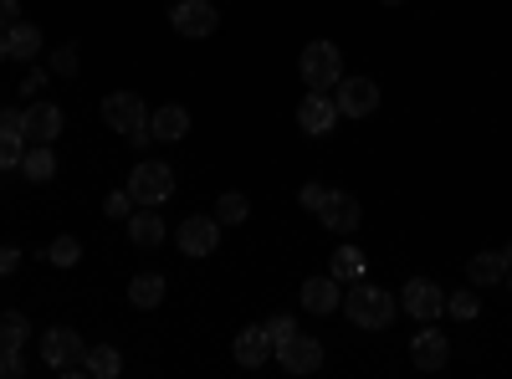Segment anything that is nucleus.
I'll use <instances>...</instances> for the list:
<instances>
[{
  "label": "nucleus",
  "mask_w": 512,
  "mask_h": 379,
  "mask_svg": "<svg viewBox=\"0 0 512 379\" xmlns=\"http://www.w3.org/2000/svg\"><path fill=\"white\" fill-rule=\"evenodd\" d=\"M344 313H349V323H359V328H390V318L400 313V298H390L384 287H374V282H354L349 287V298H344Z\"/></svg>",
  "instance_id": "obj_1"
},
{
  "label": "nucleus",
  "mask_w": 512,
  "mask_h": 379,
  "mask_svg": "<svg viewBox=\"0 0 512 379\" xmlns=\"http://www.w3.org/2000/svg\"><path fill=\"white\" fill-rule=\"evenodd\" d=\"M103 123H108L113 134H123L128 144H154V134H149V108H144L139 93H108V98H103Z\"/></svg>",
  "instance_id": "obj_2"
},
{
  "label": "nucleus",
  "mask_w": 512,
  "mask_h": 379,
  "mask_svg": "<svg viewBox=\"0 0 512 379\" xmlns=\"http://www.w3.org/2000/svg\"><path fill=\"white\" fill-rule=\"evenodd\" d=\"M297 67H303V82L313 93H328L344 82V52L333 47V41H308L303 57H297Z\"/></svg>",
  "instance_id": "obj_3"
},
{
  "label": "nucleus",
  "mask_w": 512,
  "mask_h": 379,
  "mask_svg": "<svg viewBox=\"0 0 512 379\" xmlns=\"http://www.w3.org/2000/svg\"><path fill=\"white\" fill-rule=\"evenodd\" d=\"M128 195H134L139 205H159L175 195V170H169L164 159H144L134 164V175H128Z\"/></svg>",
  "instance_id": "obj_4"
},
{
  "label": "nucleus",
  "mask_w": 512,
  "mask_h": 379,
  "mask_svg": "<svg viewBox=\"0 0 512 379\" xmlns=\"http://www.w3.org/2000/svg\"><path fill=\"white\" fill-rule=\"evenodd\" d=\"M82 339H77V328H47L41 333V359H47V369L57 374H88L82 369Z\"/></svg>",
  "instance_id": "obj_5"
},
{
  "label": "nucleus",
  "mask_w": 512,
  "mask_h": 379,
  "mask_svg": "<svg viewBox=\"0 0 512 379\" xmlns=\"http://www.w3.org/2000/svg\"><path fill=\"white\" fill-rule=\"evenodd\" d=\"M272 354L282 359L287 374H318L323 369V344L308 339V333H287L282 344H272Z\"/></svg>",
  "instance_id": "obj_6"
},
{
  "label": "nucleus",
  "mask_w": 512,
  "mask_h": 379,
  "mask_svg": "<svg viewBox=\"0 0 512 379\" xmlns=\"http://www.w3.org/2000/svg\"><path fill=\"white\" fill-rule=\"evenodd\" d=\"M169 26H175L180 36H190V41H205V36H216L221 16H216L210 0H180V6L169 11Z\"/></svg>",
  "instance_id": "obj_7"
},
{
  "label": "nucleus",
  "mask_w": 512,
  "mask_h": 379,
  "mask_svg": "<svg viewBox=\"0 0 512 379\" xmlns=\"http://www.w3.org/2000/svg\"><path fill=\"white\" fill-rule=\"evenodd\" d=\"M400 308H405L410 318H420V323H431V318L446 313V292H441L431 277H410L405 292H400Z\"/></svg>",
  "instance_id": "obj_8"
},
{
  "label": "nucleus",
  "mask_w": 512,
  "mask_h": 379,
  "mask_svg": "<svg viewBox=\"0 0 512 379\" xmlns=\"http://www.w3.org/2000/svg\"><path fill=\"white\" fill-rule=\"evenodd\" d=\"M175 246L185 251V257H216V246H221V221H210V216H190V221H180V231H175Z\"/></svg>",
  "instance_id": "obj_9"
},
{
  "label": "nucleus",
  "mask_w": 512,
  "mask_h": 379,
  "mask_svg": "<svg viewBox=\"0 0 512 379\" xmlns=\"http://www.w3.org/2000/svg\"><path fill=\"white\" fill-rule=\"evenodd\" d=\"M333 108L344 113V118H369L379 108V82L374 77H344V82H338Z\"/></svg>",
  "instance_id": "obj_10"
},
{
  "label": "nucleus",
  "mask_w": 512,
  "mask_h": 379,
  "mask_svg": "<svg viewBox=\"0 0 512 379\" xmlns=\"http://www.w3.org/2000/svg\"><path fill=\"white\" fill-rule=\"evenodd\" d=\"M318 221H323L328 231H338V236L359 231V200H354L349 190H328L323 205H318Z\"/></svg>",
  "instance_id": "obj_11"
},
{
  "label": "nucleus",
  "mask_w": 512,
  "mask_h": 379,
  "mask_svg": "<svg viewBox=\"0 0 512 379\" xmlns=\"http://www.w3.org/2000/svg\"><path fill=\"white\" fill-rule=\"evenodd\" d=\"M410 359H415V369L436 374V369L451 364V339H446V333H436V328H420L415 339H410Z\"/></svg>",
  "instance_id": "obj_12"
},
{
  "label": "nucleus",
  "mask_w": 512,
  "mask_h": 379,
  "mask_svg": "<svg viewBox=\"0 0 512 379\" xmlns=\"http://www.w3.org/2000/svg\"><path fill=\"white\" fill-rule=\"evenodd\" d=\"M338 123V108H333V98H323V93H308L303 103H297V129L303 134H313V139H323L328 129Z\"/></svg>",
  "instance_id": "obj_13"
},
{
  "label": "nucleus",
  "mask_w": 512,
  "mask_h": 379,
  "mask_svg": "<svg viewBox=\"0 0 512 379\" xmlns=\"http://www.w3.org/2000/svg\"><path fill=\"white\" fill-rule=\"evenodd\" d=\"M21 134H26L31 144H52V139L62 134V108H57V103H31L26 118H21Z\"/></svg>",
  "instance_id": "obj_14"
},
{
  "label": "nucleus",
  "mask_w": 512,
  "mask_h": 379,
  "mask_svg": "<svg viewBox=\"0 0 512 379\" xmlns=\"http://www.w3.org/2000/svg\"><path fill=\"white\" fill-rule=\"evenodd\" d=\"M149 134H154V144H180V139L190 134V113H185L180 103L154 108V113H149Z\"/></svg>",
  "instance_id": "obj_15"
},
{
  "label": "nucleus",
  "mask_w": 512,
  "mask_h": 379,
  "mask_svg": "<svg viewBox=\"0 0 512 379\" xmlns=\"http://www.w3.org/2000/svg\"><path fill=\"white\" fill-rule=\"evenodd\" d=\"M231 354H236V364H241V369H262V364H267V354H272V339H267V328H262V323L241 328V333H236V349H231Z\"/></svg>",
  "instance_id": "obj_16"
},
{
  "label": "nucleus",
  "mask_w": 512,
  "mask_h": 379,
  "mask_svg": "<svg viewBox=\"0 0 512 379\" xmlns=\"http://www.w3.org/2000/svg\"><path fill=\"white\" fill-rule=\"evenodd\" d=\"M338 303H344V292H338V277H333V272L303 282V308H308V313H333Z\"/></svg>",
  "instance_id": "obj_17"
},
{
  "label": "nucleus",
  "mask_w": 512,
  "mask_h": 379,
  "mask_svg": "<svg viewBox=\"0 0 512 379\" xmlns=\"http://www.w3.org/2000/svg\"><path fill=\"white\" fill-rule=\"evenodd\" d=\"M128 241H134L139 251H154V246H164V221L154 216V205H144L139 216H128Z\"/></svg>",
  "instance_id": "obj_18"
},
{
  "label": "nucleus",
  "mask_w": 512,
  "mask_h": 379,
  "mask_svg": "<svg viewBox=\"0 0 512 379\" xmlns=\"http://www.w3.org/2000/svg\"><path fill=\"white\" fill-rule=\"evenodd\" d=\"M21 175L26 180H52L57 175V154H52V144H26V154H21Z\"/></svg>",
  "instance_id": "obj_19"
},
{
  "label": "nucleus",
  "mask_w": 512,
  "mask_h": 379,
  "mask_svg": "<svg viewBox=\"0 0 512 379\" xmlns=\"http://www.w3.org/2000/svg\"><path fill=\"white\" fill-rule=\"evenodd\" d=\"M128 303H134V308H159L164 303V277L159 272H139L134 282H128Z\"/></svg>",
  "instance_id": "obj_20"
},
{
  "label": "nucleus",
  "mask_w": 512,
  "mask_h": 379,
  "mask_svg": "<svg viewBox=\"0 0 512 379\" xmlns=\"http://www.w3.org/2000/svg\"><path fill=\"white\" fill-rule=\"evenodd\" d=\"M502 272H507V257H502V251H477V257L466 262V277H472L477 287H492V282H502Z\"/></svg>",
  "instance_id": "obj_21"
},
{
  "label": "nucleus",
  "mask_w": 512,
  "mask_h": 379,
  "mask_svg": "<svg viewBox=\"0 0 512 379\" xmlns=\"http://www.w3.org/2000/svg\"><path fill=\"white\" fill-rule=\"evenodd\" d=\"M6 47H11V57H16V62H31V57L41 52V26L16 21V26L6 31Z\"/></svg>",
  "instance_id": "obj_22"
},
{
  "label": "nucleus",
  "mask_w": 512,
  "mask_h": 379,
  "mask_svg": "<svg viewBox=\"0 0 512 379\" xmlns=\"http://www.w3.org/2000/svg\"><path fill=\"white\" fill-rule=\"evenodd\" d=\"M82 369H88V374H98V379H113V374L123 369V354H118L113 344H93L88 354H82Z\"/></svg>",
  "instance_id": "obj_23"
},
{
  "label": "nucleus",
  "mask_w": 512,
  "mask_h": 379,
  "mask_svg": "<svg viewBox=\"0 0 512 379\" xmlns=\"http://www.w3.org/2000/svg\"><path fill=\"white\" fill-rule=\"evenodd\" d=\"M26 339H31V323H26V313H0V354L21 349Z\"/></svg>",
  "instance_id": "obj_24"
},
{
  "label": "nucleus",
  "mask_w": 512,
  "mask_h": 379,
  "mask_svg": "<svg viewBox=\"0 0 512 379\" xmlns=\"http://www.w3.org/2000/svg\"><path fill=\"white\" fill-rule=\"evenodd\" d=\"M333 277L338 282H359L364 277V251L359 246H338L333 251Z\"/></svg>",
  "instance_id": "obj_25"
},
{
  "label": "nucleus",
  "mask_w": 512,
  "mask_h": 379,
  "mask_svg": "<svg viewBox=\"0 0 512 379\" xmlns=\"http://www.w3.org/2000/svg\"><path fill=\"white\" fill-rule=\"evenodd\" d=\"M246 216H251V200H246L241 190H226V195L216 200V221H221V226H241Z\"/></svg>",
  "instance_id": "obj_26"
},
{
  "label": "nucleus",
  "mask_w": 512,
  "mask_h": 379,
  "mask_svg": "<svg viewBox=\"0 0 512 379\" xmlns=\"http://www.w3.org/2000/svg\"><path fill=\"white\" fill-rule=\"evenodd\" d=\"M52 267H77L82 262V241L77 236H57V241H47V251H41Z\"/></svg>",
  "instance_id": "obj_27"
},
{
  "label": "nucleus",
  "mask_w": 512,
  "mask_h": 379,
  "mask_svg": "<svg viewBox=\"0 0 512 379\" xmlns=\"http://www.w3.org/2000/svg\"><path fill=\"white\" fill-rule=\"evenodd\" d=\"M21 154H26V134L0 129V175H6V170H21Z\"/></svg>",
  "instance_id": "obj_28"
},
{
  "label": "nucleus",
  "mask_w": 512,
  "mask_h": 379,
  "mask_svg": "<svg viewBox=\"0 0 512 379\" xmlns=\"http://www.w3.org/2000/svg\"><path fill=\"white\" fill-rule=\"evenodd\" d=\"M446 313H451V318H477V313H482V298H477V292H451Z\"/></svg>",
  "instance_id": "obj_29"
},
{
  "label": "nucleus",
  "mask_w": 512,
  "mask_h": 379,
  "mask_svg": "<svg viewBox=\"0 0 512 379\" xmlns=\"http://www.w3.org/2000/svg\"><path fill=\"white\" fill-rule=\"evenodd\" d=\"M103 210H108L113 221H123V216H134V195H128V190H118V195H108V200H103Z\"/></svg>",
  "instance_id": "obj_30"
},
{
  "label": "nucleus",
  "mask_w": 512,
  "mask_h": 379,
  "mask_svg": "<svg viewBox=\"0 0 512 379\" xmlns=\"http://www.w3.org/2000/svg\"><path fill=\"white\" fill-rule=\"evenodd\" d=\"M52 72H57V77H72V72H77V47H72V41H67V47H57Z\"/></svg>",
  "instance_id": "obj_31"
},
{
  "label": "nucleus",
  "mask_w": 512,
  "mask_h": 379,
  "mask_svg": "<svg viewBox=\"0 0 512 379\" xmlns=\"http://www.w3.org/2000/svg\"><path fill=\"white\" fill-rule=\"evenodd\" d=\"M262 328H267V339H272V344H282V339H287V333H297V323H292L287 313H277V318H267Z\"/></svg>",
  "instance_id": "obj_32"
},
{
  "label": "nucleus",
  "mask_w": 512,
  "mask_h": 379,
  "mask_svg": "<svg viewBox=\"0 0 512 379\" xmlns=\"http://www.w3.org/2000/svg\"><path fill=\"white\" fill-rule=\"evenodd\" d=\"M323 195H328V185H303V195H297V200H303V210H313V216H318Z\"/></svg>",
  "instance_id": "obj_33"
},
{
  "label": "nucleus",
  "mask_w": 512,
  "mask_h": 379,
  "mask_svg": "<svg viewBox=\"0 0 512 379\" xmlns=\"http://www.w3.org/2000/svg\"><path fill=\"white\" fill-rule=\"evenodd\" d=\"M21 21V0H0V31H11Z\"/></svg>",
  "instance_id": "obj_34"
},
{
  "label": "nucleus",
  "mask_w": 512,
  "mask_h": 379,
  "mask_svg": "<svg viewBox=\"0 0 512 379\" xmlns=\"http://www.w3.org/2000/svg\"><path fill=\"white\" fill-rule=\"evenodd\" d=\"M16 267H21V251L16 246H0V277H11Z\"/></svg>",
  "instance_id": "obj_35"
},
{
  "label": "nucleus",
  "mask_w": 512,
  "mask_h": 379,
  "mask_svg": "<svg viewBox=\"0 0 512 379\" xmlns=\"http://www.w3.org/2000/svg\"><path fill=\"white\" fill-rule=\"evenodd\" d=\"M0 369H6V374H21V369H26L21 349H11V354H0Z\"/></svg>",
  "instance_id": "obj_36"
},
{
  "label": "nucleus",
  "mask_w": 512,
  "mask_h": 379,
  "mask_svg": "<svg viewBox=\"0 0 512 379\" xmlns=\"http://www.w3.org/2000/svg\"><path fill=\"white\" fill-rule=\"evenodd\" d=\"M21 118H26V113H16V108H0V129H16V134H21Z\"/></svg>",
  "instance_id": "obj_37"
},
{
  "label": "nucleus",
  "mask_w": 512,
  "mask_h": 379,
  "mask_svg": "<svg viewBox=\"0 0 512 379\" xmlns=\"http://www.w3.org/2000/svg\"><path fill=\"white\" fill-rule=\"evenodd\" d=\"M11 57V47H6V31H0V62H6Z\"/></svg>",
  "instance_id": "obj_38"
},
{
  "label": "nucleus",
  "mask_w": 512,
  "mask_h": 379,
  "mask_svg": "<svg viewBox=\"0 0 512 379\" xmlns=\"http://www.w3.org/2000/svg\"><path fill=\"white\" fill-rule=\"evenodd\" d=\"M379 6H405V0H379Z\"/></svg>",
  "instance_id": "obj_39"
},
{
  "label": "nucleus",
  "mask_w": 512,
  "mask_h": 379,
  "mask_svg": "<svg viewBox=\"0 0 512 379\" xmlns=\"http://www.w3.org/2000/svg\"><path fill=\"white\" fill-rule=\"evenodd\" d=\"M502 257H507V267H512V246H507V251H502Z\"/></svg>",
  "instance_id": "obj_40"
},
{
  "label": "nucleus",
  "mask_w": 512,
  "mask_h": 379,
  "mask_svg": "<svg viewBox=\"0 0 512 379\" xmlns=\"http://www.w3.org/2000/svg\"><path fill=\"white\" fill-rule=\"evenodd\" d=\"M0 374H6V369H0Z\"/></svg>",
  "instance_id": "obj_41"
},
{
  "label": "nucleus",
  "mask_w": 512,
  "mask_h": 379,
  "mask_svg": "<svg viewBox=\"0 0 512 379\" xmlns=\"http://www.w3.org/2000/svg\"><path fill=\"white\" fill-rule=\"evenodd\" d=\"M507 272H512V267H507Z\"/></svg>",
  "instance_id": "obj_42"
}]
</instances>
